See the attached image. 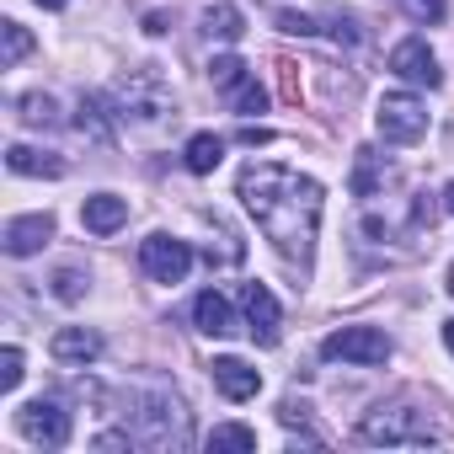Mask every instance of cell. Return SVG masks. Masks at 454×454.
<instances>
[{"mask_svg":"<svg viewBox=\"0 0 454 454\" xmlns=\"http://www.w3.org/2000/svg\"><path fill=\"white\" fill-rule=\"evenodd\" d=\"M236 198L257 219V231L273 241V252L305 273L316 257V231H321V208H326L321 182L278 160H252L236 176Z\"/></svg>","mask_w":454,"mask_h":454,"instance_id":"obj_1","label":"cell"},{"mask_svg":"<svg viewBox=\"0 0 454 454\" xmlns=\"http://www.w3.org/2000/svg\"><path fill=\"white\" fill-rule=\"evenodd\" d=\"M123 433L134 438V443H145V449H160V454H171V449H187L192 443V411H187V401L176 395V385L171 380H134V385H123Z\"/></svg>","mask_w":454,"mask_h":454,"instance_id":"obj_2","label":"cell"},{"mask_svg":"<svg viewBox=\"0 0 454 454\" xmlns=\"http://www.w3.org/2000/svg\"><path fill=\"white\" fill-rule=\"evenodd\" d=\"M358 443H385V449H427L438 443V427H433V411L417 406L411 395H395V401H380L374 411H364L358 422Z\"/></svg>","mask_w":454,"mask_h":454,"instance_id":"obj_3","label":"cell"},{"mask_svg":"<svg viewBox=\"0 0 454 454\" xmlns=\"http://www.w3.org/2000/svg\"><path fill=\"white\" fill-rule=\"evenodd\" d=\"M113 107H118L113 118H123V123H155V118L171 113V86H166V75L155 65H139V70L118 75Z\"/></svg>","mask_w":454,"mask_h":454,"instance_id":"obj_4","label":"cell"},{"mask_svg":"<svg viewBox=\"0 0 454 454\" xmlns=\"http://www.w3.org/2000/svg\"><path fill=\"white\" fill-rule=\"evenodd\" d=\"M321 358L374 369V364H385V358H390V337H385L380 326H337V332L321 342Z\"/></svg>","mask_w":454,"mask_h":454,"instance_id":"obj_5","label":"cell"},{"mask_svg":"<svg viewBox=\"0 0 454 454\" xmlns=\"http://www.w3.org/2000/svg\"><path fill=\"white\" fill-rule=\"evenodd\" d=\"M208 81H214V91H219L224 102H231V113H241V118H252V113L268 107V91L257 86V75H252L236 54L214 59V65H208Z\"/></svg>","mask_w":454,"mask_h":454,"instance_id":"obj_6","label":"cell"},{"mask_svg":"<svg viewBox=\"0 0 454 454\" xmlns=\"http://www.w3.org/2000/svg\"><path fill=\"white\" fill-rule=\"evenodd\" d=\"M374 129H380L385 145H417L427 134V107L411 91H390L380 102V113H374Z\"/></svg>","mask_w":454,"mask_h":454,"instance_id":"obj_7","label":"cell"},{"mask_svg":"<svg viewBox=\"0 0 454 454\" xmlns=\"http://www.w3.org/2000/svg\"><path fill=\"white\" fill-rule=\"evenodd\" d=\"M17 427H22V438H33V443H43V449H65V443H70V411H65L59 401H49V395L27 401V406L17 411Z\"/></svg>","mask_w":454,"mask_h":454,"instance_id":"obj_8","label":"cell"},{"mask_svg":"<svg viewBox=\"0 0 454 454\" xmlns=\"http://www.w3.org/2000/svg\"><path fill=\"white\" fill-rule=\"evenodd\" d=\"M139 268L155 278V284H182L192 273V247L176 241V236H150L139 247Z\"/></svg>","mask_w":454,"mask_h":454,"instance_id":"obj_9","label":"cell"},{"mask_svg":"<svg viewBox=\"0 0 454 454\" xmlns=\"http://www.w3.org/2000/svg\"><path fill=\"white\" fill-rule=\"evenodd\" d=\"M390 70L401 75V81H411V86H443V70H438V59H433V49L422 43V38H406V43H395L390 49Z\"/></svg>","mask_w":454,"mask_h":454,"instance_id":"obj_10","label":"cell"},{"mask_svg":"<svg viewBox=\"0 0 454 454\" xmlns=\"http://www.w3.org/2000/svg\"><path fill=\"white\" fill-rule=\"evenodd\" d=\"M241 310H247V332H252L262 348H273L284 316H278V300L268 294V284H247V289H241Z\"/></svg>","mask_w":454,"mask_h":454,"instance_id":"obj_11","label":"cell"},{"mask_svg":"<svg viewBox=\"0 0 454 454\" xmlns=\"http://www.w3.org/2000/svg\"><path fill=\"white\" fill-rule=\"evenodd\" d=\"M54 241V214H17L12 224H6V257H33V252H43Z\"/></svg>","mask_w":454,"mask_h":454,"instance_id":"obj_12","label":"cell"},{"mask_svg":"<svg viewBox=\"0 0 454 454\" xmlns=\"http://www.w3.org/2000/svg\"><path fill=\"white\" fill-rule=\"evenodd\" d=\"M208 374H214V390H219L224 401H252V395L262 390V374H257L252 364H241V358H214Z\"/></svg>","mask_w":454,"mask_h":454,"instance_id":"obj_13","label":"cell"},{"mask_svg":"<svg viewBox=\"0 0 454 454\" xmlns=\"http://www.w3.org/2000/svg\"><path fill=\"white\" fill-rule=\"evenodd\" d=\"M49 353H54V364H65V369H86V364L102 358V337L86 332V326H65V332H54Z\"/></svg>","mask_w":454,"mask_h":454,"instance_id":"obj_14","label":"cell"},{"mask_svg":"<svg viewBox=\"0 0 454 454\" xmlns=\"http://www.w3.org/2000/svg\"><path fill=\"white\" fill-rule=\"evenodd\" d=\"M192 321H198V332H203V337H236V332H241V326H236L231 300L214 294V289H203V294L192 300Z\"/></svg>","mask_w":454,"mask_h":454,"instance_id":"obj_15","label":"cell"},{"mask_svg":"<svg viewBox=\"0 0 454 454\" xmlns=\"http://www.w3.org/2000/svg\"><path fill=\"white\" fill-rule=\"evenodd\" d=\"M81 219H86V231H91V236H113V231H123V224H129V198H118V192H97V198H86Z\"/></svg>","mask_w":454,"mask_h":454,"instance_id":"obj_16","label":"cell"},{"mask_svg":"<svg viewBox=\"0 0 454 454\" xmlns=\"http://www.w3.org/2000/svg\"><path fill=\"white\" fill-rule=\"evenodd\" d=\"M6 166L17 176H65V160L54 150H33V145H12L6 150Z\"/></svg>","mask_w":454,"mask_h":454,"instance_id":"obj_17","label":"cell"},{"mask_svg":"<svg viewBox=\"0 0 454 454\" xmlns=\"http://www.w3.org/2000/svg\"><path fill=\"white\" fill-rule=\"evenodd\" d=\"M182 160H187L192 176H208V171L224 160V139H219V134H192L187 150H182Z\"/></svg>","mask_w":454,"mask_h":454,"instance_id":"obj_18","label":"cell"},{"mask_svg":"<svg viewBox=\"0 0 454 454\" xmlns=\"http://www.w3.org/2000/svg\"><path fill=\"white\" fill-rule=\"evenodd\" d=\"M208 449H214V454H252V449H257V433H252L247 422H224V427L208 433Z\"/></svg>","mask_w":454,"mask_h":454,"instance_id":"obj_19","label":"cell"},{"mask_svg":"<svg viewBox=\"0 0 454 454\" xmlns=\"http://www.w3.org/2000/svg\"><path fill=\"white\" fill-rule=\"evenodd\" d=\"M203 33L219 38V43H236V38L247 33V22H241L236 6H208V12H203Z\"/></svg>","mask_w":454,"mask_h":454,"instance_id":"obj_20","label":"cell"},{"mask_svg":"<svg viewBox=\"0 0 454 454\" xmlns=\"http://www.w3.org/2000/svg\"><path fill=\"white\" fill-rule=\"evenodd\" d=\"M27 49H33V38L22 22H0V70H17L27 59Z\"/></svg>","mask_w":454,"mask_h":454,"instance_id":"obj_21","label":"cell"},{"mask_svg":"<svg viewBox=\"0 0 454 454\" xmlns=\"http://www.w3.org/2000/svg\"><path fill=\"white\" fill-rule=\"evenodd\" d=\"M17 118L33 123V129H49V123H59V107H54L49 91H27V97L17 102Z\"/></svg>","mask_w":454,"mask_h":454,"instance_id":"obj_22","label":"cell"},{"mask_svg":"<svg viewBox=\"0 0 454 454\" xmlns=\"http://www.w3.org/2000/svg\"><path fill=\"white\" fill-rule=\"evenodd\" d=\"M75 129H81L86 139H97V145H113V123L102 118V102H97V97H81V113H75Z\"/></svg>","mask_w":454,"mask_h":454,"instance_id":"obj_23","label":"cell"},{"mask_svg":"<svg viewBox=\"0 0 454 454\" xmlns=\"http://www.w3.org/2000/svg\"><path fill=\"white\" fill-rule=\"evenodd\" d=\"M353 192H358V198H374V192H380V155H374V150H358V171H353Z\"/></svg>","mask_w":454,"mask_h":454,"instance_id":"obj_24","label":"cell"},{"mask_svg":"<svg viewBox=\"0 0 454 454\" xmlns=\"http://www.w3.org/2000/svg\"><path fill=\"white\" fill-rule=\"evenodd\" d=\"M401 12H406L411 22H422V27H438V22L449 17V0H401Z\"/></svg>","mask_w":454,"mask_h":454,"instance_id":"obj_25","label":"cell"},{"mask_svg":"<svg viewBox=\"0 0 454 454\" xmlns=\"http://www.w3.org/2000/svg\"><path fill=\"white\" fill-rule=\"evenodd\" d=\"M86 284H91V278H86L81 268H59V273H54V300H65V305H75V300L86 294Z\"/></svg>","mask_w":454,"mask_h":454,"instance_id":"obj_26","label":"cell"},{"mask_svg":"<svg viewBox=\"0 0 454 454\" xmlns=\"http://www.w3.org/2000/svg\"><path fill=\"white\" fill-rule=\"evenodd\" d=\"M278 27L294 33V38H316V33H321V22H316L310 12H278Z\"/></svg>","mask_w":454,"mask_h":454,"instance_id":"obj_27","label":"cell"},{"mask_svg":"<svg viewBox=\"0 0 454 454\" xmlns=\"http://www.w3.org/2000/svg\"><path fill=\"white\" fill-rule=\"evenodd\" d=\"M22 385V348H6L0 353V390H17Z\"/></svg>","mask_w":454,"mask_h":454,"instance_id":"obj_28","label":"cell"},{"mask_svg":"<svg viewBox=\"0 0 454 454\" xmlns=\"http://www.w3.org/2000/svg\"><path fill=\"white\" fill-rule=\"evenodd\" d=\"M326 33H332L342 49H353V43H358V22H353V17H332V22H326Z\"/></svg>","mask_w":454,"mask_h":454,"instance_id":"obj_29","label":"cell"},{"mask_svg":"<svg viewBox=\"0 0 454 454\" xmlns=\"http://www.w3.org/2000/svg\"><path fill=\"white\" fill-rule=\"evenodd\" d=\"M241 139H247V145H268L273 134H268V129H241Z\"/></svg>","mask_w":454,"mask_h":454,"instance_id":"obj_30","label":"cell"},{"mask_svg":"<svg viewBox=\"0 0 454 454\" xmlns=\"http://www.w3.org/2000/svg\"><path fill=\"white\" fill-rule=\"evenodd\" d=\"M38 6H43V12H65V6H70V0H38Z\"/></svg>","mask_w":454,"mask_h":454,"instance_id":"obj_31","label":"cell"},{"mask_svg":"<svg viewBox=\"0 0 454 454\" xmlns=\"http://www.w3.org/2000/svg\"><path fill=\"white\" fill-rule=\"evenodd\" d=\"M443 348L454 353V321H443Z\"/></svg>","mask_w":454,"mask_h":454,"instance_id":"obj_32","label":"cell"},{"mask_svg":"<svg viewBox=\"0 0 454 454\" xmlns=\"http://www.w3.org/2000/svg\"><path fill=\"white\" fill-rule=\"evenodd\" d=\"M443 208H449V214H454V182H449V187H443Z\"/></svg>","mask_w":454,"mask_h":454,"instance_id":"obj_33","label":"cell"},{"mask_svg":"<svg viewBox=\"0 0 454 454\" xmlns=\"http://www.w3.org/2000/svg\"><path fill=\"white\" fill-rule=\"evenodd\" d=\"M449 294H454V268H449Z\"/></svg>","mask_w":454,"mask_h":454,"instance_id":"obj_34","label":"cell"}]
</instances>
